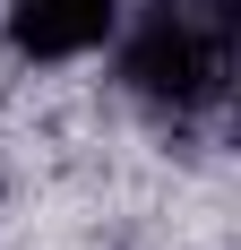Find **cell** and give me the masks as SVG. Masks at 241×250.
<instances>
[{"instance_id": "1", "label": "cell", "mask_w": 241, "mask_h": 250, "mask_svg": "<svg viewBox=\"0 0 241 250\" xmlns=\"http://www.w3.org/2000/svg\"><path fill=\"white\" fill-rule=\"evenodd\" d=\"M129 86L155 104H172V112H190V104H207L224 86V26L207 18V9H190V0H155L146 9V26L129 35Z\"/></svg>"}, {"instance_id": "2", "label": "cell", "mask_w": 241, "mask_h": 250, "mask_svg": "<svg viewBox=\"0 0 241 250\" xmlns=\"http://www.w3.org/2000/svg\"><path fill=\"white\" fill-rule=\"evenodd\" d=\"M120 0H9V43L26 61H78L112 35Z\"/></svg>"}]
</instances>
